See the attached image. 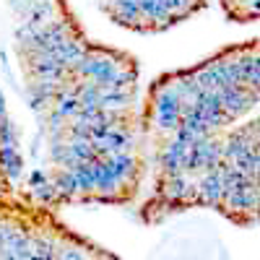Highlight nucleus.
<instances>
[{
	"instance_id": "f257e3e1",
	"label": "nucleus",
	"mask_w": 260,
	"mask_h": 260,
	"mask_svg": "<svg viewBox=\"0 0 260 260\" xmlns=\"http://www.w3.org/2000/svg\"><path fill=\"white\" fill-rule=\"evenodd\" d=\"M0 169H3V175L11 182L21 177V172H24V161H21L18 146H0Z\"/></svg>"
}]
</instances>
